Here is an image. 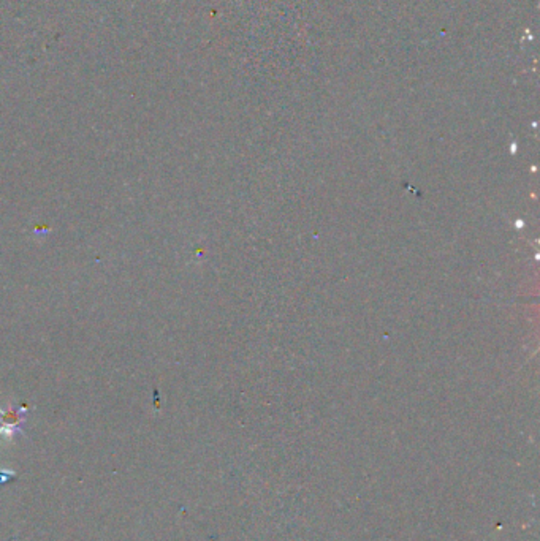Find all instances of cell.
Listing matches in <instances>:
<instances>
[{
    "instance_id": "cell-1",
    "label": "cell",
    "mask_w": 540,
    "mask_h": 541,
    "mask_svg": "<svg viewBox=\"0 0 540 541\" xmlns=\"http://www.w3.org/2000/svg\"><path fill=\"white\" fill-rule=\"evenodd\" d=\"M26 408H9V410H0V435L11 437L16 432H21L23 426Z\"/></svg>"
}]
</instances>
